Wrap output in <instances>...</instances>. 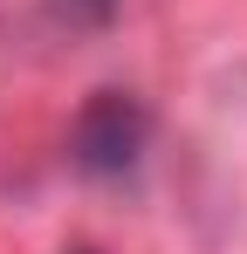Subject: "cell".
Returning a JSON list of instances; mask_svg holds the SVG:
<instances>
[{
	"mask_svg": "<svg viewBox=\"0 0 247 254\" xmlns=\"http://www.w3.org/2000/svg\"><path fill=\"white\" fill-rule=\"evenodd\" d=\"M144 144H151V110H144V96H130V89H96V96L76 110V124H69V165H76L82 179H124V172H137Z\"/></svg>",
	"mask_w": 247,
	"mask_h": 254,
	"instance_id": "obj_1",
	"label": "cell"
},
{
	"mask_svg": "<svg viewBox=\"0 0 247 254\" xmlns=\"http://www.w3.org/2000/svg\"><path fill=\"white\" fill-rule=\"evenodd\" d=\"M55 14H62L69 28H103V21L117 14V0H55Z\"/></svg>",
	"mask_w": 247,
	"mask_h": 254,
	"instance_id": "obj_2",
	"label": "cell"
}]
</instances>
